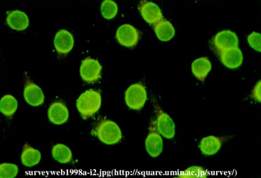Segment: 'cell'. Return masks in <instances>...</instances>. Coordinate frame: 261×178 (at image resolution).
<instances>
[{
	"mask_svg": "<svg viewBox=\"0 0 261 178\" xmlns=\"http://www.w3.org/2000/svg\"><path fill=\"white\" fill-rule=\"evenodd\" d=\"M101 95L98 92L90 89L78 98L77 107L83 118H88L96 114L101 106Z\"/></svg>",
	"mask_w": 261,
	"mask_h": 178,
	"instance_id": "6da1fadb",
	"label": "cell"
},
{
	"mask_svg": "<svg viewBox=\"0 0 261 178\" xmlns=\"http://www.w3.org/2000/svg\"><path fill=\"white\" fill-rule=\"evenodd\" d=\"M94 133L101 142L110 145L118 143L122 137L120 128L115 122L111 120H106L100 122Z\"/></svg>",
	"mask_w": 261,
	"mask_h": 178,
	"instance_id": "7a4b0ae2",
	"label": "cell"
},
{
	"mask_svg": "<svg viewBox=\"0 0 261 178\" xmlns=\"http://www.w3.org/2000/svg\"><path fill=\"white\" fill-rule=\"evenodd\" d=\"M148 99L146 89L141 83L130 85L125 93V101L126 105L132 109L140 110L144 106Z\"/></svg>",
	"mask_w": 261,
	"mask_h": 178,
	"instance_id": "3957f363",
	"label": "cell"
},
{
	"mask_svg": "<svg viewBox=\"0 0 261 178\" xmlns=\"http://www.w3.org/2000/svg\"><path fill=\"white\" fill-rule=\"evenodd\" d=\"M154 106L156 112V129L158 132L165 138H173L176 133V126L172 118L162 110L155 101H154Z\"/></svg>",
	"mask_w": 261,
	"mask_h": 178,
	"instance_id": "277c9868",
	"label": "cell"
},
{
	"mask_svg": "<svg viewBox=\"0 0 261 178\" xmlns=\"http://www.w3.org/2000/svg\"><path fill=\"white\" fill-rule=\"evenodd\" d=\"M145 149L151 157H159L163 151V140L156 129V120H152L149 128V134L145 140Z\"/></svg>",
	"mask_w": 261,
	"mask_h": 178,
	"instance_id": "5b68a950",
	"label": "cell"
},
{
	"mask_svg": "<svg viewBox=\"0 0 261 178\" xmlns=\"http://www.w3.org/2000/svg\"><path fill=\"white\" fill-rule=\"evenodd\" d=\"M239 39L236 33L229 29L218 33L212 40V46L218 54L231 48L238 47Z\"/></svg>",
	"mask_w": 261,
	"mask_h": 178,
	"instance_id": "8992f818",
	"label": "cell"
},
{
	"mask_svg": "<svg viewBox=\"0 0 261 178\" xmlns=\"http://www.w3.org/2000/svg\"><path fill=\"white\" fill-rule=\"evenodd\" d=\"M102 66L96 59L87 57L82 62L80 67V75L87 83H94L101 76Z\"/></svg>",
	"mask_w": 261,
	"mask_h": 178,
	"instance_id": "52a82bcc",
	"label": "cell"
},
{
	"mask_svg": "<svg viewBox=\"0 0 261 178\" xmlns=\"http://www.w3.org/2000/svg\"><path fill=\"white\" fill-rule=\"evenodd\" d=\"M141 33L130 24H124L117 29L116 39L121 45L133 48L137 45Z\"/></svg>",
	"mask_w": 261,
	"mask_h": 178,
	"instance_id": "ba28073f",
	"label": "cell"
},
{
	"mask_svg": "<svg viewBox=\"0 0 261 178\" xmlns=\"http://www.w3.org/2000/svg\"><path fill=\"white\" fill-rule=\"evenodd\" d=\"M25 101L32 106H40L44 103V96L42 88L35 84L25 74V87L23 92Z\"/></svg>",
	"mask_w": 261,
	"mask_h": 178,
	"instance_id": "9c48e42d",
	"label": "cell"
},
{
	"mask_svg": "<svg viewBox=\"0 0 261 178\" xmlns=\"http://www.w3.org/2000/svg\"><path fill=\"white\" fill-rule=\"evenodd\" d=\"M139 10L145 21L151 25H154L163 19L161 9L156 4L152 2L147 0L140 2Z\"/></svg>",
	"mask_w": 261,
	"mask_h": 178,
	"instance_id": "30bf717a",
	"label": "cell"
},
{
	"mask_svg": "<svg viewBox=\"0 0 261 178\" xmlns=\"http://www.w3.org/2000/svg\"><path fill=\"white\" fill-rule=\"evenodd\" d=\"M74 44L73 36L66 29H61L54 38V46L61 55L68 54L73 48Z\"/></svg>",
	"mask_w": 261,
	"mask_h": 178,
	"instance_id": "8fae6325",
	"label": "cell"
},
{
	"mask_svg": "<svg viewBox=\"0 0 261 178\" xmlns=\"http://www.w3.org/2000/svg\"><path fill=\"white\" fill-rule=\"evenodd\" d=\"M221 62L230 69H236L243 63V53L238 47L231 48L219 53Z\"/></svg>",
	"mask_w": 261,
	"mask_h": 178,
	"instance_id": "7c38bea8",
	"label": "cell"
},
{
	"mask_svg": "<svg viewBox=\"0 0 261 178\" xmlns=\"http://www.w3.org/2000/svg\"><path fill=\"white\" fill-rule=\"evenodd\" d=\"M49 121L57 125H61L68 121L69 111L63 102L56 101L50 105L48 110Z\"/></svg>",
	"mask_w": 261,
	"mask_h": 178,
	"instance_id": "4fadbf2b",
	"label": "cell"
},
{
	"mask_svg": "<svg viewBox=\"0 0 261 178\" xmlns=\"http://www.w3.org/2000/svg\"><path fill=\"white\" fill-rule=\"evenodd\" d=\"M7 23L11 28L20 31L29 27L30 20L25 12L14 10L7 15Z\"/></svg>",
	"mask_w": 261,
	"mask_h": 178,
	"instance_id": "5bb4252c",
	"label": "cell"
},
{
	"mask_svg": "<svg viewBox=\"0 0 261 178\" xmlns=\"http://www.w3.org/2000/svg\"><path fill=\"white\" fill-rule=\"evenodd\" d=\"M223 141H224V138H219V137L210 135L201 140L199 148H200L203 155H214L221 150Z\"/></svg>",
	"mask_w": 261,
	"mask_h": 178,
	"instance_id": "9a60e30c",
	"label": "cell"
},
{
	"mask_svg": "<svg viewBox=\"0 0 261 178\" xmlns=\"http://www.w3.org/2000/svg\"><path fill=\"white\" fill-rule=\"evenodd\" d=\"M212 63L208 60V57H202L196 59L192 64L191 68L193 75L199 80L204 81L208 74L212 70Z\"/></svg>",
	"mask_w": 261,
	"mask_h": 178,
	"instance_id": "2e32d148",
	"label": "cell"
},
{
	"mask_svg": "<svg viewBox=\"0 0 261 178\" xmlns=\"http://www.w3.org/2000/svg\"><path fill=\"white\" fill-rule=\"evenodd\" d=\"M154 31L156 37L162 42L171 40L176 34V31L172 23L166 19H162L154 24Z\"/></svg>",
	"mask_w": 261,
	"mask_h": 178,
	"instance_id": "e0dca14e",
	"label": "cell"
},
{
	"mask_svg": "<svg viewBox=\"0 0 261 178\" xmlns=\"http://www.w3.org/2000/svg\"><path fill=\"white\" fill-rule=\"evenodd\" d=\"M41 157L42 155L39 150L32 147L28 144L24 145L21 155V162L24 166L27 167L36 166L40 163Z\"/></svg>",
	"mask_w": 261,
	"mask_h": 178,
	"instance_id": "ac0fdd59",
	"label": "cell"
},
{
	"mask_svg": "<svg viewBox=\"0 0 261 178\" xmlns=\"http://www.w3.org/2000/svg\"><path fill=\"white\" fill-rule=\"evenodd\" d=\"M18 101L12 95H5L0 101V112L11 118L18 108Z\"/></svg>",
	"mask_w": 261,
	"mask_h": 178,
	"instance_id": "d6986e66",
	"label": "cell"
},
{
	"mask_svg": "<svg viewBox=\"0 0 261 178\" xmlns=\"http://www.w3.org/2000/svg\"><path fill=\"white\" fill-rule=\"evenodd\" d=\"M52 157L58 162L67 164L72 160V152L68 146L63 144H57L52 149Z\"/></svg>",
	"mask_w": 261,
	"mask_h": 178,
	"instance_id": "ffe728a7",
	"label": "cell"
},
{
	"mask_svg": "<svg viewBox=\"0 0 261 178\" xmlns=\"http://www.w3.org/2000/svg\"><path fill=\"white\" fill-rule=\"evenodd\" d=\"M100 12L106 19H112L115 17L118 12L117 3L113 0H104L100 7Z\"/></svg>",
	"mask_w": 261,
	"mask_h": 178,
	"instance_id": "44dd1931",
	"label": "cell"
},
{
	"mask_svg": "<svg viewBox=\"0 0 261 178\" xmlns=\"http://www.w3.org/2000/svg\"><path fill=\"white\" fill-rule=\"evenodd\" d=\"M208 171L200 166H191L184 170L178 175L179 177H206L208 175Z\"/></svg>",
	"mask_w": 261,
	"mask_h": 178,
	"instance_id": "7402d4cb",
	"label": "cell"
},
{
	"mask_svg": "<svg viewBox=\"0 0 261 178\" xmlns=\"http://www.w3.org/2000/svg\"><path fill=\"white\" fill-rule=\"evenodd\" d=\"M18 167L13 164H2L0 165V177L14 178L18 175Z\"/></svg>",
	"mask_w": 261,
	"mask_h": 178,
	"instance_id": "603a6c76",
	"label": "cell"
},
{
	"mask_svg": "<svg viewBox=\"0 0 261 178\" xmlns=\"http://www.w3.org/2000/svg\"><path fill=\"white\" fill-rule=\"evenodd\" d=\"M248 42L251 48L255 51H261V35L260 33L253 32L248 36Z\"/></svg>",
	"mask_w": 261,
	"mask_h": 178,
	"instance_id": "cb8c5ba5",
	"label": "cell"
},
{
	"mask_svg": "<svg viewBox=\"0 0 261 178\" xmlns=\"http://www.w3.org/2000/svg\"><path fill=\"white\" fill-rule=\"evenodd\" d=\"M260 85L261 81H259L258 83H257L256 86H255V88H253L252 94H251V96H252L253 98L256 100L258 102L261 101L260 98Z\"/></svg>",
	"mask_w": 261,
	"mask_h": 178,
	"instance_id": "d4e9b609",
	"label": "cell"
}]
</instances>
